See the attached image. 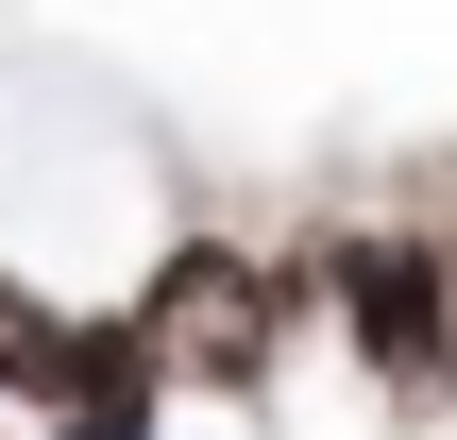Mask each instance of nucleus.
Returning <instances> with one entry per match:
<instances>
[{
    "mask_svg": "<svg viewBox=\"0 0 457 440\" xmlns=\"http://www.w3.org/2000/svg\"><path fill=\"white\" fill-rule=\"evenodd\" d=\"M136 305L170 322V373H187V390L254 407V390L288 373V339L322 322V237H288V254H237V237H170V254L136 271Z\"/></svg>",
    "mask_w": 457,
    "mask_h": 440,
    "instance_id": "nucleus-1",
    "label": "nucleus"
},
{
    "mask_svg": "<svg viewBox=\"0 0 457 440\" xmlns=\"http://www.w3.org/2000/svg\"><path fill=\"white\" fill-rule=\"evenodd\" d=\"M322 322L390 407H457V220H322Z\"/></svg>",
    "mask_w": 457,
    "mask_h": 440,
    "instance_id": "nucleus-2",
    "label": "nucleus"
},
{
    "mask_svg": "<svg viewBox=\"0 0 457 440\" xmlns=\"http://www.w3.org/2000/svg\"><path fill=\"white\" fill-rule=\"evenodd\" d=\"M68 322H85V305H68V288H34V271L0 254V407H34V424L68 407Z\"/></svg>",
    "mask_w": 457,
    "mask_h": 440,
    "instance_id": "nucleus-3",
    "label": "nucleus"
},
{
    "mask_svg": "<svg viewBox=\"0 0 457 440\" xmlns=\"http://www.w3.org/2000/svg\"><path fill=\"white\" fill-rule=\"evenodd\" d=\"M51 440H170V424H136V407H51Z\"/></svg>",
    "mask_w": 457,
    "mask_h": 440,
    "instance_id": "nucleus-4",
    "label": "nucleus"
},
{
    "mask_svg": "<svg viewBox=\"0 0 457 440\" xmlns=\"http://www.w3.org/2000/svg\"><path fill=\"white\" fill-rule=\"evenodd\" d=\"M0 424H17V407H0Z\"/></svg>",
    "mask_w": 457,
    "mask_h": 440,
    "instance_id": "nucleus-5",
    "label": "nucleus"
}]
</instances>
